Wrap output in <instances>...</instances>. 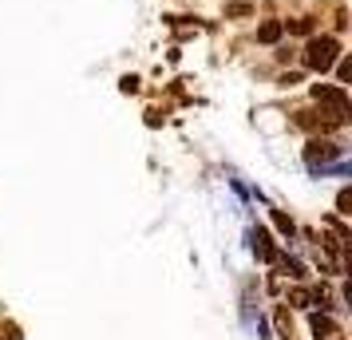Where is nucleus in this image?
Returning <instances> with one entry per match:
<instances>
[{
  "label": "nucleus",
  "instance_id": "f8f14e48",
  "mask_svg": "<svg viewBox=\"0 0 352 340\" xmlns=\"http://www.w3.org/2000/svg\"><path fill=\"white\" fill-rule=\"evenodd\" d=\"M336 80H340V87H344V83H349L352 80V60H336Z\"/></svg>",
  "mask_w": 352,
  "mask_h": 340
},
{
  "label": "nucleus",
  "instance_id": "1a4fd4ad",
  "mask_svg": "<svg viewBox=\"0 0 352 340\" xmlns=\"http://www.w3.org/2000/svg\"><path fill=\"white\" fill-rule=\"evenodd\" d=\"M273 265H281L289 277H305V265L297 258H281V253H277V261H273Z\"/></svg>",
  "mask_w": 352,
  "mask_h": 340
},
{
  "label": "nucleus",
  "instance_id": "6e6552de",
  "mask_svg": "<svg viewBox=\"0 0 352 340\" xmlns=\"http://www.w3.org/2000/svg\"><path fill=\"white\" fill-rule=\"evenodd\" d=\"M273 226L281 229V238H293V234H297V222H293L289 214H281V210H273Z\"/></svg>",
  "mask_w": 352,
  "mask_h": 340
},
{
  "label": "nucleus",
  "instance_id": "f03ea898",
  "mask_svg": "<svg viewBox=\"0 0 352 340\" xmlns=\"http://www.w3.org/2000/svg\"><path fill=\"white\" fill-rule=\"evenodd\" d=\"M313 103H320V111H329L336 123H340V127L352 119V115H349V111H352L349 91H344L340 83H313Z\"/></svg>",
  "mask_w": 352,
  "mask_h": 340
},
{
  "label": "nucleus",
  "instance_id": "9b49d317",
  "mask_svg": "<svg viewBox=\"0 0 352 340\" xmlns=\"http://www.w3.org/2000/svg\"><path fill=\"white\" fill-rule=\"evenodd\" d=\"M313 28H317L313 16H301V20H293V24H289V32H297V36H313Z\"/></svg>",
  "mask_w": 352,
  "mask_h": 340
},
{
  "label": "nucleus",
  "instance_id": "f257e3e1",
  "mask_svg": "<svg viewBox=\"0 0 352 340\" xmlns=\"http://www.w3.org/2000/svg\"><path fill=\"white\" fill-rule=\"evenodd\" d=\"M336 60H340V40L336 36H309V44H305V67L309 71L324 76Z\"/></svg>",
  "mask_w": 352,
  "mask_h": 340
},
{
  "label": "nucleus",
  "instance_id": "4468645a",
  "mask_svg": "<svg viewBox=\"0 0 352 340\" xmlns=\"http://www.w3.org/2000/svg\"><path fill=\"white\" fill-rule=\"evenodd\" d=\"M254 8L245 4V0H234V4H226V16H250Z\"/></svg>",
  "mask_w": 352,
  "mask_h": 340
},
{
  "label": "nucleus",
  "instance_id": "0eeeda50",
  "mask_svg": "<svg viewBox=\"0 0 352 340\" xmlns=\"http://www.w3.org/2000/svg\"><path fill=\"white\" fill-rule=\"evenodd\" d=\"M309 324H313V332H317V337H340V328H336L333 321H329V317H320V313H313V317H309Z\"/></svg>",
  "mask_w": 352,
  "mask_h": 340
},
{
  "label": "nucleus",
  "instance_id": "423d86ee",
  "mask_svg": "<svg viewBox=\"0 0 352 340\" xmlns=\"http://www.w3.org/2000/svg\"><path fill=\"white\" fill-rule=\"evenodd\" d=\"M285 36V24L281 20H265V24H257V44H277Z\"/></svg>",
  "mask_w": 352,
  "mask_h": 340
},
{
  "label": "nucleus",
  "instance_id": "ddd939ff",
  "mask_svg": "<svg viewBox=\"0 0 352 340\" xmlns=\"http://www.w3.org/2000/svg\"><path fill=\"white\" fill-rule=\"evenodd\" d=\"M336 214H352V190H349V186L336 194Z\"/></svg>",
  "mask_w": 352,
  "mask_h": 340
},
{
  "label": "nucleus",
  "instance_id": "20e7f679",
  "mask_svg": "<svg viewBox=\"0 0 352 340\" xmlns=\"http://www.w3.org/2000/svg\"><path fill=\"white\" fill-rule=\"evenodd\" d=\"M297 127L305 131H320V135H329V131H336L340 123H336L329 111H297Z\"/></svg>",
  "mask_w": 352,
  "mask_h": 340
},
{
  "label": "nucleus",
  "instance_id": "9d476101",
  "mask_svg": "<svg viewBox=\"0 0 352 340\" xmlns=\"http://www.w3.org/2000/svg\"><path fill=\"white\" fill-rule=\"evenodd\" d=\"M289 301H293V305H301V308H309L313 301H317V293H309V289H293V293H289Z\"/></svg>",
  "mask_w": 352,
  "mask_h": 340
},
{
  "label": "nucleus",
  "instance_id": "39448f33",
  "mask_svg": "<svg viewBox=\"0 0 352 340\" xmlns=\"http://www.w3.org/2000/svg\"><path fill=\"white\" fill-rule=\"evenodd\" d=\"M254 253L261 261H270V265L277 261V249H273V238H270V229H265V226L254 229Z\"/></svg>",
  "mask_w": 352,
  "mask_h": 340
},
{
  "label": "nucleus",
  "instance_id": "7ed1b4c3",
  "mask_svg": "<svg viewBox=\"0 0 352 340\" xmlns=\"http://www.w3.org/2000/svg\"><path fill=\"white\" fill-rule=\"evenodd\" d=\"M340 155H344V150H340V146L336 143H329V139H313V143L305 146V159H309V166H324V162H336L340 159Z\"/></svg>",
  "mask_w": 352,
  "mask_h": 340
},
{
  "label": "nucleus",
  "instance_id": "2eb2a0df",
  "mask_svg": "<svg viewBox=\"0 0 352 340\" xmlns=\"http://www.w3.org/2000/svg\"><path fill=\"white\" fill-rule=\"evenodd\" d=\"M293 83H301V76H297V71H289V76H281V87H293Z\"/></svg>",
  "mask_w": 352,
  "mask_h": 340
}]
</instances>
